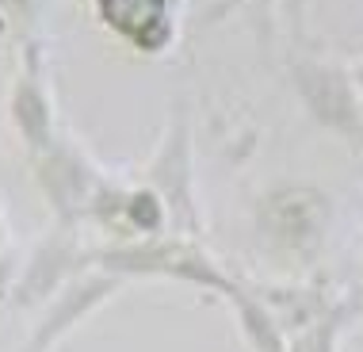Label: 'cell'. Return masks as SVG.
Wrapping results in <instances>:
<instances>
[{
	"instance_id": "obj_6",
	"label": "cell",
	"mask_w": 363,
	"mask_h": 352,
	"mask_svg": "<svg viewBox=\"0 0 363 352\" xmlns=\"http://www.w3.org/2000/svg\"><path fill=\"white\" fill-rule=\"evenodd\" d=\"M359 77H363V70H359Z\"/></svg>"
},
{
	"instance_id": "obj_3",
	"label": "cell",
	"mask_w": 363,
	"mask_h": 352,
	"mask_svg": "<svg viewBox=\"0 0 363 352\" xmlns=\"http://www.w3.org/2000/svg\"><path fill=\"white\" fill-rule=\"evenodd\" d=\"M233 318H238V329L245 337L249 352H287L291 348V334L279 326V318L272 314L268 307L260 302V295L249 287V283H233V291L225 295Z\"/></svg>"
},
{
	"instance_id": "obj_1",
	"label": "cell",
	"mask_w": 363,
	"mask_h": 352,
	"mask_svg": "<svg viewBox=\"0 0 363 352\" xmlns=\"http://www.w3.org/2000/svg\"><path fill=\"white\" fill-rule=\"evenodd\" d=\"M123 268L130 272H157V276H169L180 283H191V287L214 291V295H230L238 276L222 268L218 260L211 257L207 249H199L195 241H145V246L123 249Z\"/></svg>"
},
{
	"instance_id": "obj_4",
	"label": "cell",
	"mask_w": 363,
	"mask_h": 352,
	"mask_svg": "<svg viewBox=\"0 0 363 352\" xmlns=\"http://www.w3.org/2000/svg\"><path fill=\"white\" fill-rule=\"evenodd\" d=\"M352 321H359V314H356V307H352V299L345 295L329 318H321L318 326H310V329H302L298 337H291L287 352H340V341H345Z\"/></svg>"
},
{
	"instance_id": "obj_2",
	"label": "cell",
	"mask_w": 363,
	"mask_h": 352,
	"mask_svg": "<svg viewBox=\"0 0 363 352\" xmlns=\"http://www.w3.org/2000/svg\"><path fill=\"white\" fill-rule=\"evenodd\" d=\"M260 295V302L279 318V326L291 337H298L302 329L318 326L321 318H329L337 310V295H329L321 283H249Z\"/></svg>"
},
{
	"instance_id": "obj_5",
	"label": "cell",
	"mask_w": 363,
	"mask_h": 352,
	"mask_svg": "<svg viewBox=\"0 0 363 352\" xmlns=\"http://www.w3.org/2000/svg\"><path fill=\"white\" fill-rule=\"evenodd\" d=\"M348 299H352V307H356V314L363 318V287H359V291H352Z\"/></svg>"
}]
</instances>
